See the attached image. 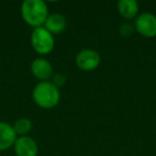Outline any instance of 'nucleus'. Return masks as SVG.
<instances>
[{"label": "nucleus", "mask_w": 156, "mask_h": 156, "mask_svg": "<svg viewBox=\"0 0 156 156\" xmlns=\"http://www.w3.org/2000/svg\"><path fill=\"white\" fill-rule=\"evenodd\" d=\"M20 14L27 25L33 29L43 27L48 17V8L42 0H25L22 3Z\"/></svg>", "instance_id": "nucleus-1"}, {"label": "nucleus", "mask_w": 156, "mask_h": 156, "mask_svg": "<svg viewBox=\"0 0 156 156\" xmlns=\"http://www.w3.org/2000/svg\"><path fill=\"white\" fill-rule=\"evenodd\" d=\"M60 91L51 81H40L32 91L33 102L43 109H51L60 102Z\"/></svg>", "instance_id": "nucleus-2"}, {"label": "nucleus", "mask_w": 156, "mask_h": 156, "mask_svg": "<svg viewBox=\"0 0 156 156\" xmlns=\"http://www.w3.org/2000/svg\"><path fill=\"white\" fill-rule=\"evenodd\" d=\"M31 46L35 52L42 56L50 54L55 47V37L44 27L33 29L30 37Z\"/></svg>", "instance_id": "nucleus-3"}, {"label": "nucleus", "mask_w": 156, "mask_h": 156, "mask_svg": "<svg viewBox=\"0 0 156 156\" xmlns=\"http://www.w3.org/2000/svg\"><path fill=\"white\" fill-rule=\"evenodd\" d=\"M75 63L81 71L91 72L98 67L101 63V56L96 50L86 48L76 55Z\"/></svg>", "instance_id": "nucleus-4"}, {"label": "nucleus", "mask_w": 156, "mask_h": 156, "mask_svg": "<svg viewBox=\"0 0 156 156\" xmlns=\"http://www.w3.org/2000/svg\"><path fill=\"white\" fill-rule=\"evenodd\" d=\"M135 30L147 39L156 37V15L152 13H142L135 20Z\"/></svg>", "instance_id": "nucleus-5"}, {"label": "nucleus", "mask_w": 156, "mask_h": 156, "mask_svg": "<svg viewBox=\"0 0 156 156\" xmlns=\"http://www.w3.org/2000/svg\"><path fill=\"white\" fill-rule=\"evenodd\" d=\"M13 147L16 156H37L39 153L37 141L29 136L17 137Z\"/></svg>", "instance_id": "nucleus-6"}, {"label": "nucleus", "mask_w": 156, "mask_h": 156, "mask_svg": "<svg viewBox=\"0 0 156 156\" xmlns=\"http://www.w3.org/2000/svg\"><path fill=\"white\" fill-rule=\"evenodd\" d=\"M31 73L41 81H49L52 78V65L44 58H37L31 63Z\"/></svg>", "instance_id": "nucleus-7"}, {"label": "nucleus", "mask_w": 156, "mask_h": 156, "mask_svg": "<svg viewBox=\"0 0 156 156\" xmlns=\"http://www.w3.org/2000/svg\"><path fill=\"white\" fill-rule=\"evenodd\" d=\"M17 139L13 125L7 122H0V151H5L13 147Z\"/></svg>", "instance_id": "nucleus-8"}, {"label": "nucleus", "mask_w": 156, "mask_h": 156, "mask_svg": "<svg viewBox=\"0 0 156 156\" xmlns=\"http://www.w3.org/2000/svg\"><path fill=\"white\" fill-rule=\"evenodd\" d=\"M118 12L123 18L127 20L137 17L139 12V5L136 0H120L117 3Z\"/></svg>", "instance_id": "nucleus-9"}, {"label": "nucleus", "mask_w": 156, "mask_h": 156, "mask_svg": "<svg viewBox=\"0 0 156 156\" xmlns=\"http://www.w3.org/2000/svg\"><path fill=\"white\" fill-rule=\"evenodd\" d=\"M65 27H66L65 17L59 13L49 14L45 24H44V28L47 31H49L52 35L58 34V33H61L62 31H64Z\"/></svg>", "instance_id": "nucleus-10"}, {"label": "nucleus", "mask_w": 156, "mask_h": 156, "mask_svg": "<svg viewBox=\"0 0 156 156\" xmlns=\"http://www.w3.org/2000/svg\"><path fill=\"white\" fill-rule=\"evenodd\" d=\"M13 128L17 136H27L32 129V122L28 118H20L14 122Z\"/></svg>", "instance_id": "nucleus-11"}, {"label": "nucleus", "mask_w": 156, "mask_h": 156, "mask_svg": "<svg viewBox=\"0 0 156 156\" xmlns=\"http://www.w3.org/2000/svg\"><path fill=\"white\" fill-rule=\"evenodd\" d=\"M135 27L130 24H124L120 28V33H121L123 37H130L133 35V33L135 32Z\"/></svg>", "instance_id": "nucleus-12"}, {"label": "nucleus", "mask_w": 156, "mask_h": 156, "mask_svg": "<svg viewBox=\"0 0 156 156\" xmlns=\"http://www.w3.org/2000/svg\"><path fill=\"white\" fill-rule=\"evenodd\" d=\"M66 81V78L63 74H56L55 76H52V81L51 83L56 86L57 88H60V87H63Z\"/></svg>", "instance_id": "nucleus-13"}]
</instances>
